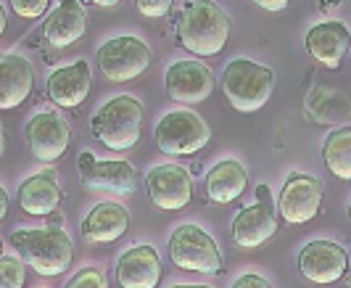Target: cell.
I'll return each instance as SVG.
<instances>
[{
    "label": "cell",
    "mask_w": 351,
    "mask_h": 288,
    "mask_svg": "<svg viewBox=\"0 0 351 288\" xmlns=\"http://www.w3.org/2000/svg\"><path fill=\"white\" fill-rule=\"evenodd\" d=\"M177 37L193 56L222 53L230 37V16L214 0H191L177 16Z\"/></svg>",
    "instance_id": "1"
},
{
    "label": "cell",
    "mask_w": 351,
    "mask_h": 288,
    "mask_svg": "<svg viewBox=\"0 0 351 288\" xmlns=\"http://www.w3.org/2000/svg\"><path fill=\"white\" fill-rule=\"evenodd\" d=\"M19 256L43 278L64 275L74 259V243L58 225L48 228H29V230H14L11 235Z\"/></svg>",
    "instance_id": "2"
},
{
    "label": "cell",
    "mask_w": 351,
    "mask_h": 288,
    "mask_svg": "<svg viewBox=\"0 0 351 288\" xmlns=\"http://www.w3.org/2000/svg\"><path fill=\"white\" fill-rule=\"evenodd\" d=\"M143 119V104L135 95H114L93 114L90 130L108 151H130L141 141Z\"/></svg>",
    "instance_id": "3"
},
{
    "label": "cell",
    "mask_w": 351,
    "mask_h": 288,
    "mask_svg": "<svg viewBox=\"0 0 351 288\" xmlns=\"http://www.w3.org/2000/svg\"><path fill=\"white\" fill-rule=\"evenodd\" d=\"M275 91V72L251 58H232L222 72V93L241 114H254Z\"/></svg>",
    "instance_id": "4"
},
{
    "label": "cell",
    "mask_w": 351,
    "mask_h": 288,
    "mask_svg": "<svg viewBox=\"0 0 351 288\" xmlns=\"http://www.w3.org/2000/svg\"><path fill=\"white\" fill-rule=\"evenodd\" d=\"M154 138H156L158 151L172 156H191L206 148V143L211 141V130L195 111L175 108L156 122Z\"/></svg>",
    "instance_id": "5"
},
{
    "label": "cell",
    "mask_w": 351,
    "mask_h": 288,
    "mask_svg": "<svg viewBox=\"0 0 351 288\" xmlns=\"http://www.w3.org/2000/svg\"><path fill=\"white\" fill-rule=\"evenodd\" d=\"M169 259L180 270L209 275L222 267V254L217 241L201 225L185 222L169 235Z\"/></svg>",
    "instance_id": "6"
},
{
    "label": "cell",
    "mask_w": 351,
    "mask_h": 288,
    "mask_svg": "<svg viewBox=\"0 0 351 288\" xmlns=\"http://www.w3.org/2000/svg\"><path fill=\"white\" fill-rule=\"evenodd\" d=\"M95 61L101 74L111 82H132L138 80L151 64V48L135 35H119L106 40L98 48Z\"/></svg>",
    "instance_id": "7"
},
{
    "label": "cell",
    "mask_w": 351,
    "mask_h": 288,
    "mask_svg": "<svg viewBox=\"0 0 351 288\" xmlns=\"http://www.w3.org/2000/svg\"><path fill=\"white\" fill-rule=\"evenodd\" d=\"M145 191L154 206L180 212L193 198V178L182 164H156L145 172Z\"/></svg>",
    "instance_id": "8"
},
{
    "label": "cell",
    "mask_w": 351,
    "mask_h": 288,
    "mask_svg": "<svg viewBox=\"0 0 351 288\" xmlns=\"http://www.w3.org/2000/svg\"><path fill=\"white\" fill-rule=\"evenodd\" d=\"M24 138H27V145H29V154L35 156L37 162L51 164L58 162L66 154L71 132L66 119L58 111L45 108V111H37L35 117L27 122Z\"/></svg>",
    "instance_id": "9"
},
{
    "label": "cell",
    "mask_w": 351,
    "mask_h": 288,
    "mask_svg": "<svg viewBox=\"0 0 351 288\" xmlns=\"http://www.w3.org/2000/svg\"><path fill=\"white\" fill-rule=\"evenodd\" d=\"M256 196H259V201L254 206L241 209L238 215L232 217V225H230V235H232V241L241 249H259L278 230V219H275V212H272L269 188L259 185Z\"/></svg>",
    "instance_id": "10"
},
{
    "label": "cell",
    "mask_w": 351,
    "mask_h": 288,
    "mask_svg": "<svg viewBox=\"0 0 351 288\" xmlns=\"http://www.w3.org/2000/svg\"><path fill=\"white\" fill-rule=\"evenodd\" d=\"M322 193H325V188H322L319 178L306 175V172L291 175L278 198V209H280L282 219L288 225H304V222L315 219L322 206Z\"/></svg>",
    "instance_id": "11"
},
{
    "label": "cell",
    "mask_w": 351,
    "mask_h": 288,
    "mask_svg": "<svg viewBox=\"0 0 351 288\" xmlns=\"http://www.w3.org/2000/svg\"><path fill=\"white\" fill-rule=\"evenodd\" d=\"M80 178L90 191H104V193H117V196H130L138 188V175L132 164L124 159H108L98 162L90 151L80 154Z\"/></svg>",
    "instance_id": "12"
},
{
    "label": "cell",
    "mask_w": 351,
    "mask_h": 288,
    "mask_svg": "<svg viewBox=\"0 0 351 288\" xmlns=\"http://www.w3.org/2000/svg\"><path fill=\"white\" fill-rule=\"evenodd\" d=\"M349 267V254L343 246L333 241H312L299 252V272L309 283L317 286H333L338 283Z\"/></svg>",
    "instance_id": "13"
},
{
    "label": "cell",
    "mask_w": 351,
    "mask_h": 288,
    "mask_svg": "<svg viewBox=\"0 0 351 288\" xmlns=\"http://www.w3.org/2000/svg\"><path fill=\"white\" fill-rule=\"evenodd\" d=\"M164 88H167V95L177 104H201L214 91V74L204 61L182 58L167 69Z\"/></svg>",
    "instance_id": "14"
},
{
    "label": "cell",
    "mask_w": 351,
    "mask_h": 288,
    "mask_svg": "<svg viewBox=\"0 0 351 288\" xmlns=\"http://www.w3.org/2000/svg\"><path fill=\"white\" fill-rule=\"evenodd\" d=\"M48 98L58 108H77L88 101L90 88H93V72L85 58L71 61L66 67H58L48 74Z\"/></svg>",
    "instance_id": "15"
},
{
    "label": "cell",
    "mask_w": 351,
    "mask_h": 288,
    "mask_svg": "<svg viewBox=\"0 0 351 288\" xmlns=\"http://www.w3.org/2000/svg\"><path fill=\"white\" fill-rule=\"evenodd\" d=\"M304 45L319 67L338 69L351 51V32L341 21H319L306 32Z\"/></svg>",
    "instance_id": "16"
},
{
    "label": "cell",
    "mask_w": 351,
    "mask_h": 288,
    "mask_svg": "<svg viewBox=\"0 0 351 288\" xmlns=\"http://www.w3.org/2000/svg\"><path fill=\"white\" fill-rule=\"evenodd\" d=\"M117 280L122 288H158L161 283V256L154 246H132L117 259Z\"/></svg>",
    "instance_id": "17"
},
{
    "label": "cell",
    "mask_w": 351,
    "mask_h": 288,
    "mask_svg": "<svg viewBox=\"0 0 351 288\" xmlns=\"http://www.w3.org/2000/svg\"><path fill=\"white\" fill-rule=\"evenodd\" d=\"M35 88V69L29 58L0 53V111L19 108Z\"/></svg>",
    "instance_id": "18"
},
{
    "label": "cell",
    "mask_w": 351,
    "mask_h": 288,
    "mask_svg": "<svg viewBox=\"0 0 351 288\" xmlns=\"http://www.w3.org/2000/svg\"><path fill=\"white\" fill-rule=\"evenodd\" d=\"M88 29V16L80 0H58L45 24H43V37L51 48H69Z\"/></svg>",
    "instance_id": "19"
},
{
    "label": "cell",
    "mask_w": 351,
    "mask_h": 288,
    "mask_svg": "<svg viewBox=\"0 0 351 288\" xmlns=\"http://www.w3.org/2000/svg\"><path fill=\"white\" fill-rule=\"evenodd\" d=\"M130 228V212L119 201H101L82 219V235L90 243H111Z\"/></svg>",
    "instance_id": "20"
},
{
    "label": "cell",
    "mask_w": 351,
    "mask_h": 288,
    "mask_svg": "<svg viewBox=\"0 0 351 288\" xmlns=\"http://www.w3.org/2000/svg\"><path fill=\"white\" fill-rule=\"evenodd\" d=\"M19 206L29 217H51L61 204V188L51 172L32 175L19 185Z\"/></svg>",
    "instance_id": "21"
},
{
    "label": "cell",
    "mask_w": 351,
    "mask_h": 288,
    "mask_svg": "<svg viewBox=\"0 0 351 288\" xmlns=\"http://www.w3.org/2000/svg\"><path fill=\"white\" fill-rule=\"evenodd\" d=\"M248 182L246 167L238 162V159H225V162H217L206 172V196L214 204H232L243 196Z\"/></svg>",
    "instance_id": "22"
},
{
    "label": "cell",
    "mask_w": 351,
    "mask_h": 288,
    "mask_svg": "<svg viewBox=\"0 0 351 288\" xmlns=\"http://www.w3.org/2000/svg\"><path fill=\"white\" fill-rule=\"evenodd\" d=\"M322 159L338 180H351V127H338L328 132L322 143Z\"/></svg>",
    "instance_id": "23"
},
{
    "label": "cell",
    "mask_w": 351,
    "mask_h": 288,
    "mask_svg": "<svg viewBox=\"0 0 351 288\" xmlns=\"http://www.w3.org/2000/svg\"><path fill=\"white\" fill-rule=\"evenodd\" d=\"M27 262L21 256H0V288H24Z\"/></svg>",
    "instance_id": "24"
},
{
    "label": "cell",
    "mask_w": 351,
    "mask_h": 288,
    "mask_svg": "<svg viewBox=\"0 0 351 288\" xmlns=\"http://www.w3.org/2000/svg\"><path fill=\"white\" fill-rule=\"evenodd\" d=\"M64 288H108V278L101 267H85V270L74 272Z\"/></svg>",
    "instance_id": "25"
},
{
    "label": "cell",
    "mask_w": 351,
    "mask_h": 288,
    "mask_svg": "<svg viewBox=\"0 0 351 288\" xmlns=\"http://www.w3.org/2000/svg\"><path fill=\"white\" fill-rule=\"evenodd\" d=\"M8 3H11V11L19 19H27V21L40 19L51 5V0H8Z\"/></svg>",
    "instance_id": "26"
},
{
    "label": "cell",
    "mask_w": 351,
    "mask_h": 288,
    "mask_svg": "<svg viewBox=\"0 0 351 288\" xmlns=\"http://www.w3.org/2000/svg\"><path fill=\"white\" fill-rule=\"evenodd\" d=\"M172 3L175 0H135V8L145 19H164L172 11Z\"/></svg>",
    "instance_id": "27"
},
{
    "label": "cell",
    "mask_w": 351,
    "mask_h": 288,
    "mask_svg": "<svg viewBox=\"0 0 351 288\" xmlns=\"http://www.w3.org/2000/svg\"><path fill=\"white\" fill-rule=\"evenodd\" d=\"M230 288H272V283L267 278H262V275H256V272H246V275H241Z\"/></svg>",
    "instance_id": "28"
},
{
    "label": "cell",
    "mask_w": 351,
    "mask_h": 288,
    "mask_svg": "<svg viewBox=\"0 0 351 288\" xmlns=\"http://www.w3.org/2000/svg\"><path fill=\"white\" fill-rule=\"evenodd\" d=\"M254 5H259L262 11H282L291 5V0H251Z\"/></svg>",
    "instance_id": "29"
},
{
    "label": "cell",
    "mask_w": 351,
    "mask_h": 288,
    "mask_svg": "<svg viewBox=\"0 0 351 288\" xmlns=\"http://www.w3.org/2000/svg\"><path fill=\"white\" fill-rule=\"evenodd\" d=\"M5 215H8V193H5V188L0 185V222L5 219Z\"/></svg>",
    "instance_id": "30"
},
{
    "label": "cell",
    "mask_w": 351,
    "mask_h": 288,
    "mask_svg": "<svg viewBox=\"0 0 351 288\" xmlns=\"http://www.w3.org/2000/svg\"><path fill=\"white\" fill-rule=\"evenodd\" d=\"M93 5H101V8H114V5H119L122 0H88Z\"/></svg>",
    "instance_id": "31"
},
{
    "label": "cell",
    "mask_w": 351,
    "mask_h": 288,
    "mask_svg": "<svg viewBox=\"0 0 351 288\" xmlns=\"http://www.w3.org/2000/svg\"><path fill=\"white\" fill-rule=\"evenodd\" d=\"M5 24H8V16H5V8H3V3H0V37L5 32Z\"/></svg>",
    "instance_id": "32"
},
{
    "label": "cell",
    "mask_w": 351,
    "mask_h": 288,
    "mask_svg": "<svg viewBox=\"0 0 351 288\" xmlns=\"http://www.w3.org/2000/svg\"><path fill=\"white\" fill-rule=\"evenodd\" d=\"M172 288H209V286H172Z\"/></svg>",
    "instance_id": "33"
},
{
    "label": "cell",
    "mask_w": 351,
    "mask_h": 288,
    "mask_svg": "<svg viewBox=\"0 0 351 288\" xmlns=\"http://www.w3.org/2000/svg\"><path fill=\"white\" fill-rule=\"evenodd\" d=\"M349 222H351V204H349Z\"/></svg>",
    "instance_id": "34"
},
{
    "label": "cell",
    "mask_w": 351,
    "mask_h": 288,
    "mask_svg": "<svg viewBox=\"0 0 351 288\" xmlns=\"http://www.w3.org/2000/svg\"><path fill=\"white\" fill-rule=\"evenodd\" d=\"M0 256H3V243H0Z\"/></svg>",
    "instance_id": "35"
},
{
    "label": "cell",
    "mask_w": 351,
    "mask_h": 288,
    "mask_svg": "<svg viewBox=\"0 0 351 288\" xmlns=\"http://www.w3.org/2000/svg\"><path fill=\"white\" fill-rule=\"evenodd\" d=\"M0 151H3V138H0Z\"/></svg>",
    "instance_id": "36"
}]
</instances>
